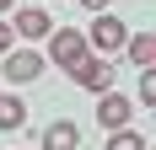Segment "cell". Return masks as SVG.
Here are the masks:
<instances>
[{
	"label": "cell",
	"instance_id": "cell-1",
	"mask_svg": "<svg viewBox=\"0 0 156 150\" xmlns=\"http://www.w3.org/2000/svg\"><path fill=\"white\" fill-rule=\"evenodd\" d=\"M70 75H76V86H81V91H113V64L102 59V54H86Z\"/></svg>",
	"mask_w": 156,
	"mask_h": 150
},
{
	"label": "cell",
	"instance_id": "cell-2",
	"mask_svg": "<svg viewBox=\"0 0 156 150\" xmlns=\"http://www.w3.org/2000/svg\"><path fill=\"white\" fill-rule=\"evenodd\" d=\"M48 59L59 64V70H76V64L86 59V38L70 32V27H59V32H54V43H48Z\"/></svg>",
	"mask_w": 156,
	"mask_h": 150
},
{
	"label": "cell",
	"instance_id": "cell-3",
	"mask_svg": "<svg viewBox=\"0 0 156 150\" xmlns=\"http://www.w3.org/2000/svg\"><path fill=\"white\" fill-rule=\"evenodd\" d=\"M86 43H92L97 54H108V48H124V43H129V22H119V16H108V11H102Z\"/></svg>",
	"mask_w": 156,
	"mask_h": 150
},
{
	"label": "cell",
	"instance_id": "cell-4",
	"mask_svg": "<svg viewBox=\"0 0 156 150\" xmlns=\"http://www.w3.org/2000/svg\"><path fill=\"white\" fill-rule=\"evenodd\" d=\"M129 113H135V102H129V97L102 91V102H97V123H102V129H113V134H119V129H129Z\"/></svg>",
	"mask_w": 156,
	"mask_h": 150
},
{
	"label": "cell",
	"instance_id": "cell-5",
	"mask_svg": "<svg viewBox=\"0 0 156 150\" xmlns=\"http://www.w3.org/2000/svg\"><path fill=\"white\" fill-rule=\"evenodd\" d=\"M5 75H11L16 86H22V80H38V75H43V54H32V48H11V54H5Z\"/></svg>",
	"mask_w": 156,
	"mask_h": 150
},
{
	"label": "cell",
	"instance_id": "cell-6",
	"mask_svg": "<svg viewBox=\"0 0 156 150\" xmlns=\"http://www.w3.org/2000/svg\"><path fill=\"white\" fill-rule=\"evenodd\" d=\"M11 32H16V38H27V43H38V38H48V32H54V22H48V11H38V5H27V11H16Z\"/></svg>",
	"mask_w": 156,
	"mask_h": 150
},
{
	"label": "cell",
	"instance_id": "cell-7",
	"mask_svg": "<svg viewBox=\"0 0 156 150\" xmlns=\"http://www.w3.org/2000/svg\"><path fill=\"white\" fill-rule=\"evenodd\" d=\"M76 139H81V129H76L70 118H54V123L43 129V150H76Z\"/></svg>",
	"mask_w": 156,
	"mask_h": 150
},
{
	"label": "cell",
	"instance_id": "cell-8",
	"mask_svg": "<svg viewBox=\"0 0 156 150\" xmlns=\"http://www.w3.org/2000/svg\"><path fill=\"white\" fill-rule=\"evenodd\" d=\"M124 48H129V59L140 64V70H151V64H156V32H135Z\"/></svg>",
	"mask_w": 156,
	"mask_h": 150
},
{
	"label": "cell",
	"instance_id": "cell-9",
	"mask_svg": "<svg viewBox=\"0 0 156 150\" xmlns=\"http://www.w3.org/2000/svg\"><path fill=\"white\" fill-rule=\"evenodd\" d=\"M22 123H27V107L16 97H0V129H22Z\"/></svg>",
	"mask_w": 156,
	"mask_h": 150
},
{
	"label": "cell",
	"instance_id": "cell-10",
	"mask_svg": "<svg viewBox=\"0 0 156 150\" xmlns=\"http://www.w3.org/2000/svg\"><path fill=\"white\" fill-rule=\"evenodd\" d=\"M108 150H145V139L135 129H119V134H108Z\"/></svg>",
	"mask_w": 156,
	"mask_h": 150
},
{
	"label": "cell",
	"instance_id": "cell-11",
	"mask_svg": "<svg viewBox=\"0 0 156 150\" xmlns=\"http://www.w3.org/2000/svg\"><path fill=\"white\" fill-rule=\"evenodd\" d=\"M140 102L156 107V64H151V70H140Z\"/></svg>",
	"mask_w": 156,
	"mask_h": 150
},
{
	"label": "cell",
	"instance_id": "cell-12",
	"mask_svg": "<svg viewBox=\"0 0 156 150\" xmlns=\"http://www.w3.org/2000/svg\"><path fill=\"white\" fill-rule=\"evenodd\" d=\"M11 38H16V32L5 27V22H0V54H11Z\"/></svg>",
	"mask_w": 156,
	"mask_h": 150
},
{
	"label": "cell",
	"instance_id": "cell-13",
	"mask_svg": "<svg viewBox=\"0 0 156 150\" xmlns=\"http://www.w3.org/2000/svg\"><path fill=\"white\" fill-rule=\"evenodd\" d=\"M81 5H86V11H108V0H81Z\"/></svg>",
	"mask_w": 156,
	"mask_h": 150
},
{
	"label": "cell",
	"instance_id": "cell-14",
	"mask_svg": "<svg viewBox=\"0 0 156 150\" xmlns=\"http://www.w3.org/2000/svg\"><path fill=\"white\" fill-rule=\"evenodd\" d=\"M5 5H11V0H0V11H5Z\"/></svg>",
	"mask_w": 156,
	"mask_h": 150
}]
</instances>
